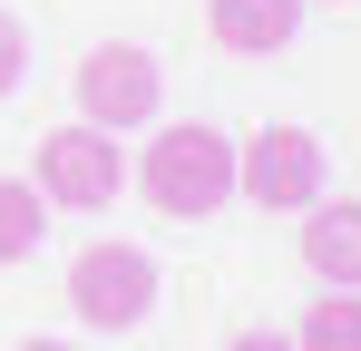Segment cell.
<instances>
[{
	"label": "cell",
	"instance_id": "cell-1",
	"mask_svg": "<svg viewBox=\"0 0 361 351\" xmlns=\"http://www.w3.org/2000/svg\"><path fill=\"white\" fill-rule=\"evenodd\" d=\"M137 195H147L157 215H176V225L225 215V205H235V137H215V127H166V137H147Z\"/></svg>",
	"mask_w": 361,
	"mask_h": 351
},
{
	"label": "cell",
	"instance_id": "cell-2",
	"mask_svg": "<svg viewBox=\"0 0 361 351\" xmlns=\"http://www.w3.org/2000/svg\"><path fill=\"white\" fill-rule=\"evenodd\" d=\"M30 185H39V205H59V215H108L127 185V156L108 127H49L39 137V156H30Z\"/></svg>",
	"mask_w": 361,
	"mask_h": 351
},
{
	"label": "cell",
	"instance_id": "cell-3",
	"mask_svg": "<svg viewBox=\"0 0 361 351\" xmlns=\"http://www.w3.org/2000/svg\"><path fill=\"white\" fill-rule=\"evenodd\" d=\"M68 312L88 322V332H137L147 312H157V254L147 244H88L78 264H68Z\"/></svg>",
	"mask_w": 361,
	"mask_h": 351
},
{
	"label": "cell",
	"instance_id": "cell-4",
	"mask_svg": "<svg viewBox=\"0 0 361 351\" xmlns=\"http://www.w3.org/2000/svg\"><path fill=\"white\" fill-rule=\"evenodd\" d=\"M322 137L312 127H254L235 147V195H254L264 215H312L322 205Z\"/></svg>",
	"mask_w": 361,
	"mask_h": 351
},
{
	"label": "cell",
	"instance_id": "cell-5",
	"mask_svg": "<svg viewBox=\"0 0 361 351\" xmlns=\"http://www.w3.org/2000/svg\"><path fill=\"white\" fill-rule=\"evenodd\" d=\"M157 108H166V68H157L147 49L108 39V49L78 58V117H88V127L127 137V127H157Z\"/></svg>",
	"mask_w": 361,
	"mask_h": 351
},
{
	"label": "cell",
	"instance_id": "cell-6",
	"mask_svg": "<svg viewBox=\"0 0 361 351\" xmlns=\"http://www.w3.org/2000/svg\"><path fill=\"white\" fill-rule=\"evenodd\" d=\"M205 30H215V49H235V58H274L302 30V0H205Z\"/></svg>",
	"mask_w": 361,
	"mask_h": 351
},
{
	"label": "cell",
	"instance_id": "cell-7",
	"mask_svg": "<svg viewBox=\"0 0 361 351\" xmlns=\"http://www.w3.org/2000/svg\"><path fill=\"white\" fill-rule=\"evenodd\" d=\"M302 264L322 273V292H361V205H312L302 215Z\"/></svg>",
	"mask_w": 361,
	"mask_h": 351
},
{
	"label": "cell",
	"instance_id": "cell-8",
	"mask_svg": "<svg viewBox=\"0 0 361 351\" xmlns=\"http://www.w3.org/2000/svg\"><path fill=\"white\" fill-rule=\"evenodd\" d=\"M39 234H49L39 185H30V176H0V264H30V254H39Z\"/></svg>",
	"mask_w": 361,
	"mask_h": 351
},
{
	"label": "cell",
	"instance_id": "cell-9",
	"mask_svg": "<svg viewBox=\"0 0 361 351\" xmlns=\"http://www.w3.org/2000/svg\"><path fill=\"white\" fill-rule=\"evenodd\" d=\"M293 351H361V292H312V312L293 322Z\"/></svg>",
	"mask_w": 361,
	"mask_h": 351
},
{
	"label": "cell",
	"instance_id": "cell-10",
	"mask_svg": "<svg viewBox=\"0 0 361 351\" xmlns=\"http://www.w3.org/2000/svg\"><path fill=\"white\" fill-rule=\"evenodd\" d=\"M20 78H30V30H20V20L0 10V98H10Z\"/></svg>",
	"mask_w": 361,
	"mask_h": 351
},
{
	"label": "cell",
	"instance_id": "cell-11",
	"mask_svg": "<svg viewBox=\"0 0 361 351\" xmlns=\"http://www.w3.org/2000/svg\"><path fill=\"white\" fill-rule=\"evenodd\" d=\"M225 351H293V332H235Z\"/></svg>",
	"mask_w": 361,
	"mask_h": 351
},
{
	"label": "cell",
	"instance_id": "cell-12",
	"mask_svg": "<svg viewBox=\"0 0 361 351\" xmlns=\"http://www.w3.org/2000/svg\"><path fill=\"white\" fill-rule=\"evenodd\" d=\"M20 351H68V342H20Z\"/></svg>",
	"mask_w": 361,
	"mask_h": 351
},
{
	"label": "cell",
	"instance_id": "cell-13",
	"mask_svg": "<svg viewBox=\"0 0 361 351\" xmlns=\"http://www.w3.org/2000/svg\"><path fill=\"white\" fill-rule=\"evenodd\" d=\"M332 10H342V0H332Z\"/></svg>",
	"mask_w": 361,
	"mask_h": 351
}]
</instances>
